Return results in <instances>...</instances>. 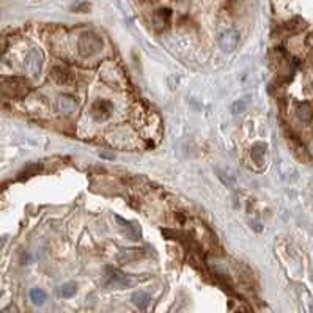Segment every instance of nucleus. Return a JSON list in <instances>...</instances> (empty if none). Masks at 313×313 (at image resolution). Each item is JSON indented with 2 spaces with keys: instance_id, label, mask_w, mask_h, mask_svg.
I'll list each match as a JSON object with an SVG mask.
<instances>
[{
  "instance_id": "f257e3e1",
  "label": "nucleus",
  "mask_w": 313,
  "mask_h": 313,
  "mask_svg": "<svg viewBox=\"0 0 313 313\" xmlns=\"http://www.w3.org/2000/svg\"><path fill=\"white\" fill-rule=\"evenodd\" d=\"M28 92V84L21 77H5L0 80V95L10 99H21Z\"/></svg>"
},
{
  "instance_id": "f03ea898",
  "label": "nucleus",
  "mask_w": 313,
  "mask_h": 313,
  "mask_svg": "<svg viewBox=\"0 0 313 313\" xmlns=\"http://www.w3.org/2000/svg\"><path fill=\"white\" fill-rule=\"evenodd\" d=\"M77 48H79V54L82 57H92V55L99 54L104 48V43H102V38L98 33L85 32V33L80 35Z\"/></svg>"
},
{
  "instance_id": "7ed1b4c3",
  "label": "nucleus",
  "mask_w": 313,
  "mask_h": 313,
  "mask_svg": "<svg viewBox=\"0 0 313 313\" xmlns=\"http://www.w3.org/2000/svg\"><path fill=\"white\" fill-rule=\"evenodd\" d=\"M50 77L57 85H62V87H71L74 85V82H76V74H74L68 66H62V65H57L50 70Z\"/></svg>"
},
{
  "instance_id": "20e7f679",
  "label": "nucleus",
  "mask_w": 313,
  "mask_h": 313,
  "mask_svg": "<svg viewBox=\"0 0 313 313\" xmlns=\"http://www.w3.org/2000/svg\"><path fill=\"white\" fill-rule=\"evenodd\" d=\"M241 36L235 28H228V30L222 32L219 35V46L223 52H233L238 46H240Z\"/></svg>"
},
{
  "instance_id": "39448f33",
  "label": "nucleus",
  "mask_w": 313,
  "mask_h": 313,
  "mask_svg": "<svg viewBox=\"0 0 313 313\" xmlns=\"http://www.w3.org/2000/svg\"><path fill=\"white\" fill-rule=\"evenodd\" d=\"M106 285L112 288H126L131 285L129 279L120 271L114 269L112 266L106 267Z\"/></svg>"
},
{
  "instance_id": "423d86ee",
  "label": "nucleus",
  "mask_w": 313,
  "mask_h": 313,
  "mask_svg": "<svg viewBox=\"0 0 313 313\" xmlns=\"http://www.w3.org/2000/svg\"><path fill=\"white\" fill-rule=\"evenodd\" d=\"M41 68H43V55H41V52L32 50L30 54L27 55V62H25L27 74H28V76H30L32 79H36V77L40 76Z\"/></svg>"
},
{
  "instance_id": "0eeeda50",
  "label": "nucleus",
  "mask_w": 313,
  "mask_h": 313,
  "mask_svg": "<svg viewBox=\"0 0 313 313\" xmlns=\"http://www.w3.org/2000/svg\"><path fill=\"white\" fill-rule=\"evenodd\" d=\"M112 112H114V106L109 101H98L90 109V114L95 121H106L112 115Z\"/></svg>"
},
{
  "instance_id": "6e6552de",
  "label": "nucleus",
  "mask_w": 313,
  "mask_h": 313,
  "mask_svg": "<svg viewBox=\"0 0 313 313\" xmlns=\"http://www.w3.org/2000/svg\"><path fill=\"white\" fill-rule=\"evenodd\" d=\"M77 107V101L76 98H72L70 95H60L57 99V109L60 114L63 115H71Z\"/></svg>"
},
{
  "instance_id": "1a4fd4ad",
  "label": "nucleus",
  "mask_w": 313,
  "mask_h": 313,
  "mask_svg": "<svg viewBox=\"0 0 313 313\" xmlns=\"http://www.w3.org/2000/svg\"><path fill=\"white\" fill-rule=\"evenodd\" d=\"M170 18H172V11L169 8H161L156 11L153 16V25L156 30H164V28L169 25Z\"/></svg>"
},
{
  "instance_id": "9d476101",
  "label": "nucleus",
  "mask_w": 313,
  "mask_h": 313,
  "mask_svg": "<svg viewBox=\"0 0 313 313\" xmlns=\"http://www.w3.org/2000/svg\"><path fill=\"white\" fill-rule=\"evenodd\" d=\"M296 117L299 118L302 123H312L313 117V107L310 102H302L296 107Z\"/></svg>"
},
{
  "instance_id": "9b49d317",
  "label": "nucleus",
  "mask_w": 313,
  "mask_h": 313,
  "mask_svg": "<svg viewBox=\"0 0 313 313\" xmlns=\"http://www.w3.org/2000/svg\"><path fill=\"white\" fill-rule=\"evenodd\" d=\"M150 301H151V296L148 294V293H145V291H139V293H134L132 294V302H134V305H137L139 309H146V305L150 304Z\"/></svg>"
},
{
  "instance_id": "f8f14e48",
  "label": "nucleus",
  "mask_w": 313,
  "mask_h": 313,
  "mask_svg": "<svg viewBox=\"0 0 313 313\" xmlns=\"http://www.w3.org/2000/svg\"><path fill=\"white\" fill-rule=\"evenodd\" d=\"M30 301L35 304V305H44L48 301V294L43 291V289H38V288H33L30 291Z\"/></svg>"
},
{
  "instance_id": "ddd939ff",
  "label": "nucleus",
  "mask_w": 313,
  "mask_h": 313,
  "mask_svg": "<svg viewBox=\"0 0 313 313\" xmlns=\"http://www.w3.org/2000/svg\"><path fill=\"white\" fill-rule=\"evenodd\" d=\"M266 150H267L266 144H263V142H258V144H255V145H253V148H252V158L255 161H258V162H263Z\"/></svg>"
},
{
  "instance_id": "4468645a",
  "label": "nucleus",
  "mask_w": 313,
  "mask_h": 313,
  "mask_svg": "<svg viewBox=\"0 0 313 313\" xmlns=\"http://www.w3.org/2000/svg\"><path fill=\"white\" fill-rule=\"evenodd\" d=\"M58 293H60L62 297H72L77 293V285L74 282H68V283H65V285L60 287Z\"/></svg>"
},
{
  "instance_id": "2eb2a0df",
  "label": "nucleus",
  "mask_w": 313,
  "mask_h": 313,
  "mask_svg": "<svg viewBox=\"0 0 313 313\" xmlns=\"http://www.w3.org/2000/svg\"><path fill=\"white\" fill-rule=\"evenodd\" d=\"M245 109V104H244V101H238V102H235L233 106H232V110H233V114H241V112Z\"/></svg>"
},
{
  "instance_id": "dca6fc26",
  "label": "nucleus",
  "mask_w": 313,
  "mask_h": 313,
  "mask_svg": "<svg viewBox=\"0 0 313 313\" xmlns=\"http://www.w3.org/2000/svg\"><path fill=\"white\" fill-rule=\"evenodd\" d=\"M2 313H18V309L14 307V305H10V307L6 309V310H3Z\"/></svg>"
}]
</instances>
